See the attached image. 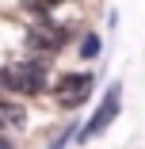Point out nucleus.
I'll use <instances>...</instances> for the list:
<instances>
[{
  "mask_svg": "<svg viewBox=\"0 0 145 149\" xmlns=\"http://www.w3.org/2000/svg\"><path fill=\"white\" fill-rule=\"evenodd\" d=\"M0 84L8 92H19V96H38L46 88V65L42 61H12L0 73Z\"/></svg>",
  "mask_w": 145,
  "mask_h": 149,
  "instance_id": "f257e3e1",
  "label": "nucleus"
},
{
  "mask_svg": "<svg viewBox=\"0 0 145 149\" xmlns=\"http://www.w3.org/2000/svg\"><path fill=\"white\" fill-rule=\"evenodd\" d=\"M119 103H122V88H111V92L103 96V103H99V111L88 118V126H84L76 138H96V134H103V130L114 123V115H119Z\"/></svg>",
  "mask_w": 145,
  "mask_h": 149,
  "instance_id": "f03ea898",
  "label": "nucleus"
},
{
  "mask_svg": "<svg viewBox=\"0 0 145 149\" xmlns=\"http://www.w3.org/2000/svg\"><path fill=\"white\" fill-rule=\"evenodd\" d=\"M88 92H92V77L88 73H73V77H61L57 80V103L61 107H76V103H84L88 100Z\"/></svg>",
  "mask_w": 145,
  "mask_h": 149,
  "instance_id": "7ed1b4c3",
  "label": "nucleus"
},
{
  "mask_svg": "<svg viewBox=\"0 0 145 149\" xmlns=\"http://www.w3.org/2000/svg\"><path fill=\"white\" fill-rule=\"evenodd\" d=\"M61 42H65V31H57V27H35V31H31V46L35 50L46 46V54H53Z\"/></svg>",
  "mask_w": 145,
  "mask_h": 149,
  "instance_id": "20e7f679",
  "label": "nucleus"
},
{
  "mask_svg": "<svg viewBox=\"0 0 145 149\" xmlns=\"http://www.w3.org/2000/svg\"><path fill=\"white\" fill-rule=\"evenodd\" d=\"M23 123H27L23 107H19V103H4V100H0V134H8V130H19Z\"/></svg>",
  "mask_w": 145,
  "mask_h": 149,
  "instance_id": "39448f33",
  "label": "nucleus"
},
{
  "mask_svg": "<svg viewBox=\"0 0 145 149\" xmlns=\"http://www.w3.org/2000/svg\"><path fill=\"white\" fill-rule=\"evenodd\" d=\"M80 54H84V57H96V54H99V38H96V35H84Z\"/></svg>",
  "mask_w": 145,
  "mask_h": 149,
  "instance_id": "423d86ee",
  "label": "nucleus"
},
{
  "mask_svg": "<svg viewBox=\"0 0 145 149\" xmlns=\"http://www.w3.org/2000/svg\"><path fill=\"white\" fill-rule=\"evenodd\" d=\"M73 138H76V126H69V130H65V134H61V138H57V141H53V145H50V149H65V145H69V141H73Z\"/></svg>",
  "mask_w": 145,
  "mask_h": 149,
  "instance_id": "0eeeda50",
  "label": "nucleus"
},
{
  "mask_svg": "<svg viewBox=\"0 0 145 149\" xmlns=\"http://www.w3.org/2000/svg\"><path fill=\"white\" fill-rule=\"evenodd\" d=\"M0 149H15V145H12V141H4V134H0Z\"/></svg>",
  "mask_w": 145,
  "mask_h": 149,
  "instance_id": "6e6552de",
  "label": "nucleus"
},
{
  "mask_svg": "<svg viewBox=\"0 0 145 149\" xmlns=\"http://www.w3.org/2000/svg\"><path fill=\"white\" fill-rule=\"evenodd\" d=\"M38 4H53V0H38Z\"/></svg>",
  "mask_w": 145,
  "mask_h": 149,
  "instance_id": "1a4fd4ad",
  "label": "nucleus"
}]
</instances>
